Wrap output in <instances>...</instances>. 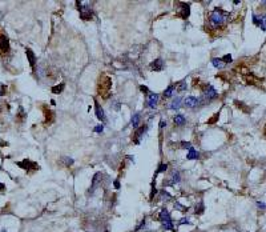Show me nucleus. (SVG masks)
Returning a JSON list of instances; mask_svg holds the SVG:
<instances>
[{"label": "nucleus", "mask_w": 266, "mask_h": 232, "mask_svg": "<svg viewBox=\"0 0 266 232\" xmlns=\"http://www.w3.org/2000/svg\"><path fill=\"white\" fill-rule=\"evenodd\" d=\"M229 17H230V13L225 12L224 9H221L218 7L211 9L208 15V28L211 29V31L222 28L226 24V22L229 20Z\"/></svg>", "instance_id": "f257e3e1"}, {"label": "nucleus", "mask_w": 266, "mask_h": 232, "mask_svg": "<svg viewBox=\"0 0 266 232\" xmlns=\"http://www.w3.org/2000/svg\"><path fill=\"white\" fill-rule=\"evenodd\" d=\"M159 220L160 223L164 227V230H169V231H173L174 227H173V220H172V216L169 214L168 210H161V212L159 214Z\"/></svg>", "instance_id": "f03ea898"}, {"label": "nucleus", "mask_w": 266, "mask_h": 232, "mask_svg": "<svg viewBox=\"0 0 266 232\" xmlns=\"http://www.w3.org/2000/svg\"><path fill=\"white\" fill-rule=\"evenodd\" d=\"M202 93H204V97L201 99V103H202V106L205 104V103H209V101H211V100H214V99L218 97L217 91H216L214 87L210 86V84H205V86H204Z\"/></svg>", "instance_id": "7ed1b4c3"}, {"label": "nucleus", "mask_w": 266, "mask_h": 232, "mask_svg": "<svg viewBox=\"0 0 266 232\" xmlns=\"http://www.w3.org/2000/svg\"><path fill=\"white\" fill-rule=\"evenodd\" d=\"M76 6H77V9L80 12V17L83 20H91L93 17V11L89 6H87V4L81 3V2H76Z\"/></svg>", "instance_id": "20e7f679"}, {"label": "nucleus", "mask_w": 266, "mask_h": 232, "mask_svg": "<svg viewBox=\"0 0 266 232\" xmlns=\"http://www.w3.org/2000/svg\"><path fill=\"white\" fill-rule=\"evenodd\" d=\"M177 16H180L181 19H188L190 15V4L186 3H177Z\"/></svg>", "instance_id": "39448f33"}, {"label": "nucleus", "mask_w": 266, "mask_h": 232, "mask_svg": "<svg viewBox=\"0 0 266 232\" xmlns=\"http://www.w3.org/2000/svg\"><path fill=\"white\" fill-rule=\"evenodd\" d=\"M111 87H112V83H111V79L105 76V83L100 80V87H98V91H100V95H102L104 97H108L111 93Z\"/></svg>", "instance_id": "423d86ee"}, {"label": "nucleus", "mask_w": 266, "mask_h": 232, "mask_svg": "<svg viewBox=\"0 0 266 232\" xmlns=\"http://www.w3.org/2000/svg\"><path fill=\"white\" fill-rule=\"evenodd\" d=\"M159 100H160L159 93L149 92V95H148V97H146V107L154 110V108L157 107V104H159Z\"/></svg>", "instance_id": "0eeeda50"}, {"label": "nucleus", "mask_w": 266, "mask_h": 232, "mask_svg": "<svg viewBox=\"0 0 266 232\" xmlns=\"http://www.w3.org/2000/svg\"><path fill=\"white\" fill-rule=\"evenodd\" d=\"M253 23L262 31H266V15H253Z\"/></svg>", "instance_id": "6e6552de"}, {"label": "nucleus", "mask_w": 266, "mask_h": 232, "mask_svg": "<svg viewBox=\"0 0 266 232\" xmlns=\"http://www.w3.org/2000/svg\"><path fill=\"white\" fill-rule=\"evenodd\" d=\"M198 104H201V99L194 97V96H188L184 100V106L186 108H196ZM201 106H202V104H201Z\"/></svg>", "instance_id": "1a4fd4ad"}, {"label": "nucleus", "mask_w": 266, "mask_h": 232, "mask_svg": "<svg viewBox=\"0 0 266 232\" xmlns=\"http://www.w3.org/2000/svg\"><path fill=\"white\" fill-rule=\"evenodd\" d=\"M150 70L152 71H154V72H160V71H162L164 70V67H165V63H164V60L162 59H156V60H153L150 63Z\"/></svg>", "instance_id": "9d476101"}, {"label": "nucleus", "mask_w": 266, "mask_h": 232, "mask_svg": "<svg viewBox=\"0 0 266 232\" xmlns=\"http://www.w3.org/2000/svg\"><path fill=\"white\" fill-rule=\"evenodd\" d=\"M170 180H166L164 181V185H174L177 183H180V180H181V175H180V172L178 171H174L173 174H172V176L169 177Z\"/></svg>", "instance_id": "9b49d317"}, {"label": "nucleus", "mask_w": 266, "mask_h": 232, "mask_svg": "<svg viewBox=\"0 0 266 232\" xmlns=\"http://www.w3.org/2000/svg\"><path fill=\"white\" fill-rule=\"evenodd\" d=\"M17 165L20 167V168H23V170H29V168L37 170V168H39L36 163H33V161H31V160H27V159L23 160V161H20V163H17Z\"/></svg>", "instance_id": "f8f14e48"}, {"label": "nucleus", "mask_w": 266, "mask_h": 232, "mask_svg": "<svg viewBox=\"0 0 266 232\" xmlns=\"http://www.w3.org/2000/svg\"><path fill=\"white\" fill-rule=\"evenodd\" d=\"M146 131H148V126H142V127H140V128H137V130H136L135 135H133L136 144H139V143H140V139H141L142 135H144Z\"/></svg>", "instance_id": "ddd939ff"}, {"label": "nucleus", "mask_w": 266, "mask_h": 232, "mask_svg": "<svg viewBox=\"0 0 266 232\" xmlns=\"http://www.w3.org/2000/svg\"><path fill=\"white\" fill-rule=\"evenodd\" d=\"M0 51L2 52L9 51V40L6 35H0Z\"/></svg>", "instance_id": "4468645a"}, {"label": "nucleus", "mask_w": 266, "mask_h": 232, "mask_svg": "<svg viewBox=\"0 0 266 232\" xmlns=\"http://www.w3.org/2000/svg\"><path fill=\"white\" fill-rule=\"evenodd\" d=\"M95 108H96V116H97V119L98 120H101L102 123H105L107 121V117H105V113H104V110L101 108V106L98 104V103H95Z\"/></svg>", "instance_id": "2eb2a0df"}, {"label": "nucleus", "mask_w": 266, "mask_h": 232, "mask_svg": "<svg viewBox=\"0 0 266 232\" xmlns=\"http://www.w3.org/2000/svg\"><path fill=\"white\" fill-rule=\"evenodd\" d=\"M181 101H182V97L181 96H177V97H174L173 100H172V103L168 106V108H169V110H172V111L178 110V108L181 107Z\"/></svg>", "instance_id": "dca6fc26"}, {"label": "nucleus", "mask_w": 266, "mask_h": 232, "mask_svg": "<svg viewBox=\"0 0 266 232\" xmlns=\"http://www.w3.org/2000/svg\"><path fill=\"white\" fill-rule=\"evenodd\" d=\"M100 177H101V174H100V172L95 174V176H93V179H92V184H91V188H89V191H88V194H93V192H95V188L97 187V183L101 180Z\"/></svg>", "instance_id": "f3484780"}, {"label": "nucleus", "mask_w": 266, "mask_h": 232, "mask_svg": "<svg viewBox=\"0 0 266 232\" xmlns=\"http://www.w3.org/2000/svg\"><path fill=\"white\" fill-rule=\"evenodd\" d=\"M26 55H27V57H28V62H29V64H31V67H32V68H35V64H36V56H35V53L32 52V49L26 48Z\"/></svg>", "instance_id": "a211bd4d"}, {"label": "nucleus", "mask_w": 266, "mask_h": 232, "mask_svg": "<svg viewBox=\"0 0 266 232\" xmlns=\"http://www.w3.org/2000/svg\"><path fill=\"white\" fill-rule=\"evenodd\" d=\"M140 121H141V113H135V115L132 116V119H131V126L133 128H139V124H140Z\"/></svg>", "instance_id": "6ab92c4d"}, {"label": "nucleus", "mask_w": 266, "mask_h": 232, "mask_svg": "<svg viewBox=\"0 0 266 232\" xmlns=\"http://www.w3.org/2000/svg\"><path fill=\"white\" fill-rule=\"evenodd\" d=\"M173 121H174V124H176V126L181 127V126H184L185 123H186V119H185V116L182 115V113H177V115L174 116Z\"/></svg>", "instance_id": "aec40b11"}, {"label": "nucleus", "mask_w": 266, "mask_h": 232, "mask_svg": "<svg viewBox=\"0 0 266 232\" xmlns=\"http://www.w3.org/2000/svg\"><path fill=\"white\" fill-rule=\"evenodd\" d=\"M186 157H188L189 160H194V159H198V157H200V154H198V152H197V151L194 150L193 147H192L190 150H189V152H188V156H186Z\"/></svg>", "instance_id": "412c9836"}, {"label": "nucleus", "mask_w": 266, "mask_h": 232, "mask_svg": "<svg viewBox=\"0 0 266 232\" xmlns=\"http://www.w3.org/2000/svg\"><path fill=\"white\" fill-rule=\"evenodd\" d=\"M64 88H65V84H64V83H60L59 86H53L51 91H52V93H57L59 95V93H61L64 91Z\"/></svg>", "instance_id": "4be33fe9"}, {"label": "nucleus", "mask_w": 266, "mask_h": 232, "mask_svg": "<svg viewBox=\"0 0 266 232\" xmlns=\"http://www.w3.org/2000/svg\"><path fill=\"white\" fill-rule=\"evenodd\" d=\"M211 64L216 67V68H224V62H222V59H218V57H213L211 59Z\"/></svg>", "instance_id": "5701e85b"}, {"label": "nucleus", "mask_w": 266, "mask_h": 232, "mask_svg": "<svg viewBox=\"0 0 266 232\" xmlns=\"http://www.w3.org/2000/svg\"><path fill=\"white\" fill-rule=\"evenodd\" d=\"M174 84H170V86H168V88L164 91V97H172V95H173V91H174Z\"/></svg>", "instance_id": "b1692460"}, {"label": "nucleus", "mask_w": 266, "mask_h": 232, "mask_svg": "<svg viewBox=\"0 0 266 232\" xmlns=\"http://www.w3.org/2000/svg\"><path fill=\"white\" fill-rule=\"evenodd\" d=\"M61 163L65 167H71L73 163H75V160L72 159V157H68V156H64V157H61Z\"/></svg>", "instance_id": "393cba45"}, {"label": "nucleus", "mask_w": 266, "mask_h": 232, "mask_svg": "<svg viewBox=\"0 0 266 232\" xmlns=\"http://www.w3.org/2000/svg\"><path fill=\"white\" fill-rule=\"evenodd\" d=\"M204 210H205V207H204V204H202V201H200V203L196 205V214L201 215V214L204 212Z\"/></svg>", "instance_id": "a878e982"}, {"label": "nucleus", "mask_w": 266, "mask_h": 232, "mask_svg": "<svg viewBox=\"0 0 266 232\" xmlns=\"http://www.w3.org/2000/svg\"><path fill=\"white\" fill-rule=\"evenodd\" d=\"M186 88H188V84H186V81H180L178 87H177V91H178V92H182V91H186Z\"/></svg>", "instance_id": "bb28decb"}, {"label": "nucleus", "mask_w": 266, "mask_h": 232, "mask_svg": "<svg viewBox=\"0 0 266 232\" xmlns=\"http://www.w3.org/2000/svg\"><path fill=\"white\" fill-rule=\"evenodd\" d=\"M19 121H23L24 119L27 117V115H26V112H24V110H23V107H20L19 108Z\"/></svg>", "instance_id": "cd10ccee"}, {"label": "nucleus", "mask_w": 266, "mask_h": 232, "mask_svg": "<svg viewBox=\"0 0 266 232\" xmlns=\"http://www.w3.org/2000/svg\"><path fill=\"white\" fill-rule=\"evenodd\" d=\"M168 170V164H160L159 170H157V174H160V172H165Z\"/></svg>", "instance_id": "c85d7f7f"}, {"label": "nucleus", "mask_w": 266, "mask_h": 232, "mask_svg": "<svg viewBox=\"0 0 266 232\" xmlns=\"http://www.w3.org/2000/svg\"><path fill=\"white\" fill-rule=\"evenodd\" d=\"M174 207H176V208H178L181 212H186V211H188V207H184V205H181L180 203H176V204H174Z\"/></svg>", "instance_id": "c756f323"}, {"label": "nucleus", "mask_w": 266, "mask_h": 232, "mask_svg": "<svg viewBox=\"0 0 266 232\" xmlns=\"http://www.w3.org/2000/svg\"><path fill=\"white\" fill-rule=\"evenodd\" d=\"M93 131H95L96 134H100V132L104 131V126H102V124H98V126L95 127V130H93Z\"/></svg>", "instance_id": "7c9ffc66"}, {"label": "nucleus", "mask_w": 266, "mask_h": 232, "mask_svg": "<svg viewBox=\"0 0 266 232\" xmlns=\"http://www.w3.org/2000/svg\"><path fill=\"white\" fill-rule=\"evenodd\" d=\"M181 148H185V150H190L192 148V144L189 141H182L181 143Z\"/></svg>", "instance_id": "2f4dec72"}, {"label": "nucleus", "mask_w": 266, "mask_h": 232, "mask_svg": "<svg viewBox=\"0 0 266 232\" xmlns=\"http://www.w3.org/2000/svg\"><path fill=\"white\" fill-rule=\"evenodd\" d=\"M145 223H146V220H145V219H142V220H141V223L136 227V232H137V231H140L141 228H144V227H145Z\"/></svg>", "instance_id": "473e14b6"}, {"label": "nucleus", "mask_w": 266, "mask_h": 232, "mask_svg": "<svg viewBox=\"0 0 266 232\" xmlns=\"http://www.w3.org/2000/svg\"><path fill=\"white\" fill-rule=\"evenodd\" d=\"M221 59H222L224 64H228V63H230V62H231V56H230V55H225L224 57H221Z\"/></svg>", "instance_id": "72a5a7b5"}, {"label": "nucleus", "mask_w": 266, "mask_h": 232, "mask_svg": "<svg viewBox=\"0 0 266 232\" xmlns=\"http://www.w3.org/2000/svg\"><path fill=\"white\" fill-rule=\"evenodd\" d=\"M178 224H190V221L188 218H182L180 221H178Z\"/></svg>", "instance_id": "f704fd0d"}, {"label": "nucleus", "mask_w": 266, "mask_h": 232, "mask_svg": "<svg viewBox=\"0 0 266 232\" xmlns=\"http://www.w3.org/2000/svg\"><path fill=\"white\" fill-rule=\"evenodd\" d=\"M156 187H154V181H153V184H152V192H150V199H153V196H154V194H156Z\"/></svg>", "instance_id": "c9c22d12"}, {"label": "nucleus", "mask_w": 266, "mask_h": 232, "mask_svg": "<svg viewBox=\"0 0 266 232\" xmlns=\"http://www.w3.org/2000/svg\"><path fill=\"white\" fill-rule=\"evenodd\" d=\"M257 205H258V208L266 210V204H265V203H262V201H257Z\"/></svg>", "instance_id": "e433bc0d"}, {"label": "nucleus", "mask_w": 266, "mask_h": 232, "mask_svg": "<svg viewBox=\"0 0 266 232\" xmlns=\"http://www.w3.org/2000/svg\"><path fill=\"white\" fill-rule=\"evenodd\" d=\"M164 127H166V121H165L164 119H161V120H160V130H162Z\"/></svg>", "instance_id": "4c0bfd02"}, {"label": "nucleus", "mask_w": 266, "mask_h": 232, "mask_svg": "<svg viewBox=\"0 0 266 232\" xmlns=\"http://www.w3.org/2000/svg\"><path fill=\"white\" fill-rule=\"evenodd\" d=\"M140 90H141L142 92H146V95H149V90H148V88H146L145 86H141V87H140Z\"/></svg>", "instance_id": "58836bf2"}, {"label": "nucleus", "mask_w": 266, "mask_h": 232, "mask_svg": "<svg viewBox=\"0 0 266 232\" xmlns=\"http://www.w3.org/2000/svg\"><path fill=\"white\" fill-rule=\"evenodd\" d=\"M113 185H115V188H116V190H119V188H120V183H119V180H116L115 183H113Z\"/></svg>", "instance_id": "ea45409f"}, {"label": "nucleus", "mask_w": 266, "mask_h": 232, "mask_svg": "<svg viewBox=\"0 0 266 232\" xmlns=\"http://www.w3.org/2000/svg\"><path fill=\"white\" fill-rule=\"evenodd\" d=\"M3 190H4V184L0 183V191H3Z\"/></svg>", "instance_id": "a19ab883"}, {"label": "nucleus", "mask_w": 266, "mask_h": 232, "mask_svg": "<svg viewBox=\"0 0 266 232\" xmlns=\"http://www.w3.org/2000/svg\"><path fill=\"white\" fill-rule=\"evenodd\" d=\"M2 232H6V231H2Z\"/></svg>", "instance_id": "79ce46f5"}]
</instances>
